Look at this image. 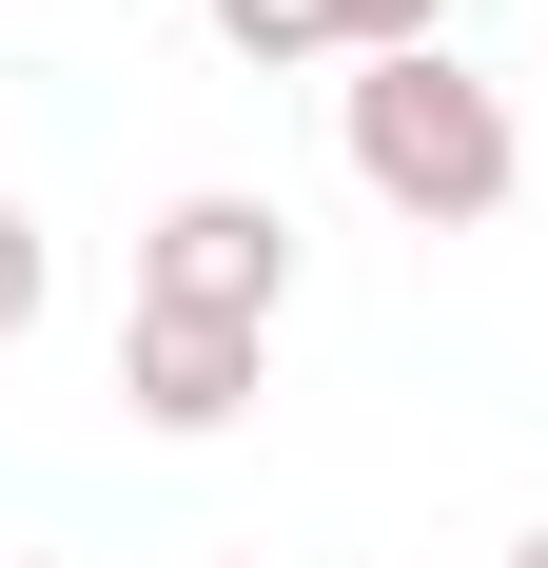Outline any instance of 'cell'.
<instances>
[{"label":"cell","instance_id":"1","mask_svg":"<svg viewBox=\"0 0 548 568\" xmlns=\"http://www.w3.org/2000/svg\"><path fill=\"white\" fill-rule=\"evenodd\" d=\"M333 138H353V176H373L412 235H490L509 216V176H529V138H509V99L470 79V59H353L333 79Z\"/></svg>","mask_w":548,"mask_h":568},{"label":"cell","instance_id":"2","mask_svg":"<svg viewBox=\"0 0 548 568\" xmlns=\"http://www.w3.org/2000/svg\"><path fill=\"white\" fill-rule=\"evenodd\" d=\"M138 314H235V334H274V314H294V216L235 196V176L158 196V235H138Z\"/></svg>","mask_w":548,"mask_h":568},{"label":"cell","instance_id":"3","mask_svg":"<svg viewBox=\"0 0 548 568\" xmlns=\"http://www.w3.org/2000/svg\"><path fill=\"white\" fill-rule=\"evenodd\" d=\"M255 373H274V334H235V314H118V412L138 432H235L255 412Z\"/></svg>","mask_w":548,"mask_h":568},{"label":"cell","instance_id":"4","mask_svg":"<svg viewBox=\"0 0 548 568\" xmlns=\"http://www.w3.org/2000/svg\"><path fill=\"white\" fill-rule=\"evenodd\" d=\"M196 20H216V40L255 59V79H314V59L353 79V40H333V0H196Z\"/></svg>","mask_w":548,"mask_h":568},{"label":"cell","instance_id":"5","mask_svg":"<svg viewBox=\"0 0 548 568\" xmlns=\"http://www.w3.org/2000/svg\"><path fill=\"white\" fill-rule=\"evenodd\" d=\"M40 314H59V235H40V216H20V196H0V353L40 334Z\"/></svg>","mask_w":548,"mask_h":568},{"label":"cell","instance_id":"6","mask_svg":"<svg viewBox=\"0 0 548 568\" xmlns=\"http://www.w3.org/2000/svg\"><path fill=\"white\" fill-rule=\"evenodd\" d=\"M333 40H353V59H432L450 0H333Z\"/></svg>","mask_w":548,"mask_h":568},{"label":"cell","instance_id":"7","mask_svg":"<svg viewBox=\"0 0 548 568\" xmlns=\"http://www.w3.org/2000/svg\"><path fill=\"white\" fill-rule=\"evenodd\" d=\"M509 568H548V529H509Z\"/></svg>","mask_w":548,"mask_h":568},{"label":"cell","instance_id":"8","mask_svg":"<svg viewBox=\"0 0 548 568\" xmlns=\"http://www.w3.org/2000/svg\"><path fill=\"white\" fill-rule=\"evenodd\" d=\"M216 568H255V549H216Z\"/></svg>","mask_w":548,"mask_h":568},{"label":"cell","instance_id":"9","mask_svg":"<svg viewBox=\"0 0 548 568\" xmlns=\"http://www.w3.org/2000/svg\"><path fill=\"white\" fill-rule=\"evenodd\" d=\"M0 568H20V549H0Z\"/></svg>","mask_w":548,"mask_h":568}]
</instances>
